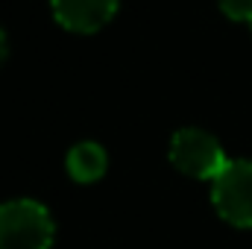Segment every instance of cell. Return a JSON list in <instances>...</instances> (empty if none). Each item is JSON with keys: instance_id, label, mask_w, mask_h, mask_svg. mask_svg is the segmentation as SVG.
Masks as SVG:
<instances>
[{"instance_id": "cell-2", "label": "cell", "mask_w": 252, "mask_h": 249, "mask_svg": "<svg viewBox=\"0 0 252 249\" xmlns=\"http://www.w3.org/2000/svg\"><path fill=\"white\" fill-rule=\"evenodd\" d=\"M170 161L176 170L193 179H217L229 158L220 147V141L202 129H179L170 141Z\"/></svg>"}, {"instance_id": "cell-7", "label": "cell", "mask_w": 252, "mask_h": 249, "mask_svg": "<svg viewBox=\"0 0 252 249\" xmlns=\"http://www.w3.org/2000/svg\"><path fill=\"white\" fill-rule=\"evenodd\" d=\"M6 50H9V44H6V35H3V30H0V62L6 59Z\"/></svg>"}, {"instance_id": "cell-6", "label": "cell", "mask_w": 252, "mask_h": 249, "mask_svg": "<svg viewBox=\"0 0 252 249\" xmlns=\"http://www.w3.org/2000/svg\"><path fill=\"white\" fill-rule=\"evenodd\" d=\"M232 21H252V0H217Z\"/></svg>"}, {"instance_id": "cell-8", "label": "cell", "mask_w": 252, "mask_h": 249, "mask_svg": "<svg viewBox=\"0 0 252 249\" xmlns=\"http://www.w3.org/2000/svg\"><path fill=\"white\" fill-rule=\"evenodd\" d=\"M250 27H252V21H250Z\"/></svg>"}, {"instance_id": "cell-4", "label": "cell", "mask_w": 252, "mask_h": 249, "mask_svg": "<svg viewBox=\"0 0 252 249\" xmlns=\"http://www.w3.org/2000/svg\"><path fill=\"white\" fill-rule=\"evenodd\" d=\"M118 12V0H53V15L70 32H97Z\"/></svg>"}, {"instance_id": "cell-3", "label": "cell", "mask_w": 252, "mask_h": 249, "mask_svg": "<svg viewBox=\"0 0 252 249\" xmlns=\"http://www.w3.org/2000/svg\"><path fill=\"white\" fill-rule=\"evenodd\" d=\"M211 202L226 223L252 229V161H229L211 182Z\"/></svg>"}, {"instance_id": "cell-5", "label": "cell", "mask_w": 252, "mask_h": 249, "mask_svg": "<svg viewBox=\"0 0 252 249\" xmlns=\"http://www.w3.org/2000/svg\"><path fill=\"white\" fill-rule=\"evenodd\" d=\"M106 164H109V156L94 141H82L67 153V173L76 182H97L106 173Z\"/></svg>"}, {"instance_id": "cell-1", "label": "cell", "mask_w": 252, "mask_h": 249, "mask_svg": "<svg viewBox=\"0 0 252 249\" xmlns=\"http://www.w3.org/2000/svg\"><path fill=\"white\" fill-rule=\"evenodd\" d=\"M53 220L35 199H12L0 205V249H50Z\"/></svg>"}]
</instances>
